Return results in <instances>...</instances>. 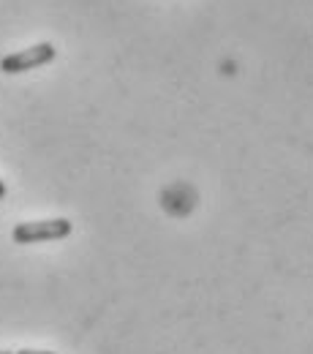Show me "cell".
Returning <instances> with one entry per match:
<instances>
[{"mask_svg":"<svg viewBox=\"0 0 313 354\" xmlns=\"http://www.w3.org/2000/svg\"><path fill=\"white\" fill-rule=\"evenodd\" d=\"M74 223L68 218H46V221H25L17 223L11 237L19 245H33V243H46V240H63L68 237Z\"/></svg>","mask_w":313,"mask_h":354,"instance_id":"1","label":"cell"},{"mask_svg":"<svg viewBox=\"0 0 313 354\" xmlns=\"http://www.w3.org/2000/svg\"><path fill=\"white\" fill-rule=\"evenodd\" d=\"M0 354H14V352H0Z\"/></svg>","mask_w":313,"mask_h":354,"instance_id":"5","label":"cell"},{"mask_svg":"<svg viewBox=\"0 0 313 354\" xmlns=\"http://www.w3.org/2000/svg\"><path fill=\"white\" fill-rule=\"evenodd\" d=\"M55 55H57V49L49 44V41L33 44V46H28V49L14 52V55H6V57L0 60V71H3V74H25V71H33V68H39V66L52 63Z\"/></svg>","mask_w":313,"mask_h":354,"instance_id":"2","label":"cell"},{"mask_svg":"<svg viewBox=\"0 0 313 354\" xmlns=\"http://www.w3.org/2000/svg\"><path fill=\"white\" fill-rule=\"evenodd\" d=\"M6 199V185H3V180H0V202Z\"/></svg>","mask_w":313,"mask_h":354,"instance_id":"4","label":"cell"},{"mask_svg":"<svg viewBox=\"0 0 313 354\" xmlns=\"http://www.w3.org/2000/svg\"><path fill=\"white\" fill-rule=\"evenodd\" d=\"M14 354H55V352H39V349H22V352H14Z\"/></svg>","mask_w":313,"mask_h":354,"instance_id":"3","label":"cell"}]
</instances>
